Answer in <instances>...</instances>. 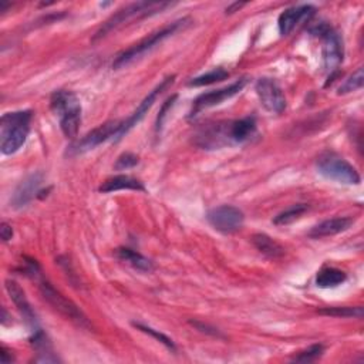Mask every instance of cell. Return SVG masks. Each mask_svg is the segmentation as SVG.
<instances>
[{
	"mask_svg": "<svg viewBox=\"0 0 364 364\" xmlns=\"http://www.w3.org/2000/svg\"><path fill=\"white\" fill-rule=\"evenodd\" d=\"M31 118V110L4 114L0 120V148L5 155H12L24 146L30 132Z\"/></svg>",
	"mask_w": 364,
	"mask_h": 364,
	"instance_id": "cell-1",
	"label": "cell"
},
{
	"mask_svg": "<svg viewBox=\"0 0 364 364\" xmlns=\"http://www.w3.org/2000/svg\"><path fill=\"white\" fill-rule=\"evenodd\" d=\"M188 24H190V19L184 18V19H179L176 22H172V23L164 26L162 29L155 30L154 33L141 38L139 43L132 44L131 48H128L127 50L121 52L113 62V69L120 70V69H124L125 66L131 64L132 62L139 60L140 57H143L144 55L151 52L154 48H157V46L161 44L165 38L174 36L178 30L187 27Z\"/></svg>",
	"mask_w": 364,
	"mask_h": 364,
	"instance_id": "cell-2",
	"label": "cell"
},
{
	"mask_svg": "<svg viewBox=\"0 0 364 364\" xmlns=\"http://www.w3.org/2000/svg\"><path fill=\"white\" fill-rule=\"evenodd\" d=\"M50 107L59 117L60 128L67 139H76L81 124V104L73 91L59 90L50 99Z\"/></svg>",
	"mask_w": 364,
	"mask_h": 364,
	"instance_id": "cell-3",
	"label": "cell"
},
{
	"mask_svg": "<svg viewBox=\"0 0 364 364\" xmlns=\"http://www.w3.org/2000/svg\"><path fill=\"white\" fill-rule=\"evenodd\" d=\"M171 6L172 5L168 2H136V4L127 5L103 23V26L94 34L93 41L106 37L113 30L118 29L120 26H122L124 23H127L128 20H131L134 18H147L150 15L162 12L164 9L171 8Z\"/></svg>",
	"mask_w": 364,
	"mask_h": 364,
	"instance_id": "cell-4",
	"label": "cell"
},
{
	"mask_svg": "<svg viewBox=\"0 0 364 364\" xmlns=\"http://www.w3.org/2000/svg\"><path fill=\"white\" fill-rule=\"evenodd\" d=\"M316 167H317L318 174L323 175L328 179L339 182V184L358 186L361 181L357 169L350 162H347L344 158H342L333 153L322 154L317 158Z\"/></svg>",
	"mask_w": 364,
	"mask_h": 364,
	"instance_id": "cell-5",
	"label": "cell"
},
{
	"mask_svg": "<svg viewBox=\"0 0 364 364\" xmlns=\"http://www.w3.org/2000/svg\"><path fill=\"white\" fill-rule=\"evenodd\" d=\"M40 293H41L43 299L48 302L56 312H59L63 317H66L67 321L73 322L74 325H77L78 328H83V329L91 328L87 316L80 310V307L77 304H74L70 299L63 296L56 288H53V285H50L46 281H41Z\"/></svg>",
	"mask_w": 364,
	"mask_h": 364,
	"instance_id": "cell-6",
	"label": "cell"
},
{
	"mask_svg": "<svg viewBox=\"0 0 364 364\" xmlns=\"http://www.w3.org/2000/svg\"><path fill=\"white\" fill-rule=\"evenodd\" d=\"M312 34L318 36L323 40L322 48V57H323V67L332 76L337 73L340 63L343 62V41L340 34L335 31L329 24L321 23L318 26L310 30Z\"/></svg>",
	"mask_w": 364,
	"mask_h": 364,
	"instance_id": "cell-7",
	"label": "cell"
},
{
	"mask_svg": "<svg viewBox=\"0 0 364 364\" xmlns=\"http://www.w3.org/2000/svg\"><path fill=\"white\" fill-rule=\"evenodd\" d=\"M206 219L218 232L234 234L242 227L245 222V215L239 208L234 205H220L212 208L206 214Z\"/></svg>",
	"mask_w": 364,
	"mask_h": 364,
	"instance_id": "cell-8",
	"label": "cell"
},
{
	"mask_svg": "<svg viewBox=\"0 0 364 364\" xmlns=\"http://www.w3.org/2000/svg\"><path fill=\"white\" fill-rule=\"evenodd\" d=\"M246 84H248V78L242 77V78L237 80L235 83L226 85L223 88L212 90V91H208V93H205V94H201L192 104L191 117H195V115H198L201 111H204L206 108L219 106L223 102L235 97L237 94H239L241 91L245 88Z\"/></svg>",
	"mask_w": 364,
	"mask_h": 364,
	"instance_id": "cell-9",
	"label": "cell"
},
{
	"mask_svg": "<svg viewBox=\"0 0 364 364\" xmlns=\"http://www.w3.org/2000/svg\"><path fill=\"white\" fill-rule=\"evenodd\" d=\"M256 94L259 97V102L262 107L272 113V114H281L286 108V99L281 85L273 80L267 77H262L256 81L255 85Z\"/></svg>",
	"mask_w": 364,
	"mask_h": 364,
	"instance_id": "cell-10",
	"label": "cell"
},
{
	"mask_svg": "<svg viewBox=\"0 0 364 364\" xmlns=\"http://www.w3.org/2000/svg\"><path fill=\"white\" fill-rule=\"evenodd\" d=\"M122 121H108L102 124L100 127L94 128L93 131H90L87 135H84L80 141H77L73 147H71V154L78 155V154H84L87 151H91L97 148L99 146H102L103 143L108 141V140H115V135L121 127Z\"/></svg>",
	"mask_w": 364,
	"mask_h": 364,
	"instance_id": "cell-11",
	"label": "cell"
},
{
	"mask_svg": "<svg viewBox=\"0 0 364 364\" xmlns=\"http://www.w3.org/2000/svg\"><path fill=\"white\" fill-rule=\"evenodd\" d=\"M174 80H175V76H168V77H165V78L151 91V93L143 100V103L139 106V108H136L125 121L121 122V127H120V130H118V132H117V135H115V141L121 140L125 134H128L136 124H139V122L144 118V115L148 113V110H150V108L153 107V104L155 103L157 97L162 93V91H165L169 85L174 84Z\"/></svg>",
	"mask_w": 364,
	"mask_h": 364,
	"instance_id": "cell-12",
	"label": "cell"
},
{
	"mask_svg": "<svg viewBox=\"0 0 364 364\" xmlns=\"http://www.w3.org/2000/svg\"><path fill=\"white\" fill-rule=\"evenodd\" d=\"M41 182H43L41 172H34L26 176L15 190V194L10 200V205L16 209H22L26 205H29V202L40 192Z\"/></svg>",
	"mask_w": 364,
	"mask_h": 364,
	"instance_id": "cell-13",
	"label": "cell"
},
{
	"mask_svg": "<svg viewBox=\"0 0 364 364\" xmlns=\"http://www.w3.org/2000/svg\"><path fill=\"white\" fill-rule=\"evenodd\" d=\"M314 13L316 8L312 5H300L286 9L281 13L278 20L281 36L290 34L296 29V26H299L303 20H309Z\"/></svg>",
	"mask_w": 364,
	"mask_h": 364,
	"instance_id": "cell-14",
	"label": "cell"
},
{
	"mask_svg": "<svg viewBox=\"0 0 364 364\" xmlns=\"http://www.w3.org/2000/svg\"><path fill=\"white\" fill-rule=\"evenodd\" d=\"M5 286H6V290L10 296V299L13 300L15 306L18 307V310L20 312V314L23 316V318L26 321V323L33 329L31 332L37 330L38 326H37V317H36V313L34 310L31 309L27 298H26V293L24 290L15 282V281H6L5 282Z\"/></svg>",
	"mask_w": 364,
	"mask_h": 364,
	"instance_id": "cell-15",
	"label": "cell"
},
{
	"mask_svg": "<svg viewBox=\"0 0 364 364\" xmlns=\"http://www.w3.org/2000/svg\"><path fill=\"white\" fill-rule=\"evenodd\" d=\"M353 223H354V219L350 216L330 218V219H326L321 223H317L316 226H313L309 232V237L313 239L333 237V235L347 231Z\"/></svg>",
	"mask_w": 364,
	"mask_h": 364,
	"instance_id": "cell-16",
	"label": "cell"
},
{
	"mask_svg": "<svg viewBox=\"0 0 364 364\" xmlns=\"http://www.w3.org/2000/svg\"><path fill=\"white\" fill-rule=\"evenodd\" d=\"M227 130H230L231 144H244L255 135L256 120H255V117H245L241 120L230 121Z\"/></svg>",
	"mask_w": 364,
	"mask_h": 364,
	"instance_id": "cell-17",
	"label": "cell"
},
{
	"mask_svg": "<svg viewBox=\"0 0 364 364\" xmlns=\"http://www.w3.org/2000/svg\"><path fill=\"white\" fill-rule=\"evenodd\" d=\"M121 190H131V191H146V187L140 179H136L130 175H115L108 179H106L102 187L99 188L103 194H110Z\"/></svg>",
	"mask_w": 364,
	"mask_h": 364,
	"instance_id": "cell-18",
	"label": "cell"
},
{
	"mask_svg": "<svg viewBox=\"0 0 364 364\" xmlns=\"http://www.w3.org/2000/svg\"><path fill=\"white\" fill-rule=\"evenodd\" d=\"M253 246L269 259H279L285 255V248L266 234H255L252 237Z\"/></svg>",
	"mask_w": 364,
	"mask_h": 364,
	"instance_id": "cell-19",
	"label": "cell"
},
{
	"mask_svg": "<svg viewBox=\"0 0 364 364\" xmlns=\"http://www.w3.org/2000/svg\"><path fill=\"white\" fill-rule=\"evenodd\" d=\"M115 255L121 262L132 266L134 269L140 270V272H151L154 269V265L148 258H146L144 255L135 252L130 248H118L115 251Z\"/></svg>",
	"mask_w": 364,
	"mask_h": 364,
	"instance_id": "cell-20",
	"label": "cell"
},
{
	"mask_svg": "<svg viewBox=\"0 0 364 364\" xmlns=\"http://www.w3.org/2000/svg\"><path fill=\"white\" fill-rule=\"evenodd\" d=\"M347 279V275L336 267H323L316 276V285L317 288L329 289V288H337L342 284H344Z\"/></svg>",
	"mask_w": 364,
	"mask_h": 364,
	"instance_id": "cell-21",
	"label": "cell"
},
{
	"mask_svg": "<svg viewBox=\"0 0 364 364\" xmlns=\"http://www.w3.org/2000/svg\"><path fill=\"white\" fill-rule=\"evenodd\" d=\"M307 211H309V206L306 204L293 205V206L282 211L281 214H278L275 218H273V223H275L276 226L289 225V223L298 220L300 216H303Z\"/></svg>",
	"mask_w": 364,
	"mask_h": 364,
	"instance_id": "cell-22",
	"label": "cell"
},
{
	"mask_svg": "<svg viewBox=\"0 0 364 364\" xmlns=\"http://www.w3.org/2000/svg\"><path fill=\"white\" fill-rule=\"evenodd\" d=\"M230 77V73H227L225 69L222 67H218L215 70H211L202 76H198L195 78H192L188 85L191 87H204V85H209V84H214V83H219L225 78Z\"/></svg>",
	"mask_w": 364,
	"mask_h": 364,
	"instance_id": "cell-23",
	"label": "cell"
},
{
	"mask_svg": "<svg viewBox=\"0 0 364 364\" xmlns=\"http://www.w3.org/2000/svg\"><path fill=\"white\" fill-rule=\"evenodd\" d=\"M321 314L325 316H332V317H342V318H347V317H357L361 318L363 317V307L361 306H337V307H325L318 310Z\"/></svg>",
	"mask_w": 364,
	"mask_h": 364,
	"instance_id": "cell-24",
	"label": "cell"
},
{
	"mask_svg": "<svg viewBox=\"0 0 364 364\" xmlns=\"http://www.w3.org/2000/svg\"><path fill=\"white\" fill-rule=\"evenodd\" d=\"M364 83V74H363V67H358L347 80H344V83L339 87L337 94L344 96L349 93H353V91H357L363 87Z\"/></svg>",
	"mask_w": 364,
	"mask_h": 364,
	"instance_id": "cell-25",
	"label": "cell"
},
{
	"mask_svg": "<svg viewBox=\"0 0 364 364\" xmlns=\"http://www.w3.org/2000/svg\"><path fill=\"white\" fill-rule=\"evenodd\" d=\"M325 353V346L323 344H313L306 350H302L299 354H296L292 360L299 361V363H310L317 360L318 357H322Z\"/></svg>",
	"mask_w": 364,
	"mask_h": 364,
	"instance_id": "cell-26",
	"label": "cell"
},
{
	"mask_svg": "<svg viewBox=\"0 0 364 364\" xmlns=\"http://www.w3.org/2000/svg\"><path fill=\"white\" fill-rule=\"evenodd\" d=\"M132 325H134L136 329H139V330H141V332H144V333L153 336L154 339H157V340H158L160 343H162L165 347H168V349H171V350H175V344H174V342H172L168 336L160 333L158 330H155V329H153V328H150V326H144V325H141V323H132Z\"/></svg>",
	"mask_w": 364,
	"mask_h": 364,
	"instance_id": "cell-27",
	"label": "cell"
},
{
	"mask_svg": "<svg viewBox=\"0 0 364 364\" xmlns=\"http://www.w3.org/2000/svg\"><path fill=\"white\" fill-rule=\"evenodd\" d=\"M136 164H139V157L131 154V153H124V154H121V155L117 158V162H115L114 168H115L117 171H122V169L132 168V167H135Z\"/></svg>",
	"mask_w": 364,
	"mask_h": 364,
	"instance_id": "cell-28",
	"label": "cell"
},
{
	"mask_svg": "<svg viewBox=\"0 0 364 364\" xmlns=\"http://www.w3.org/2000/svg\"><path fill=\"white\" fill-rule=\"evenodd\" d=\"M175 100H176V96H172V97L167 99L165 103H164V106L161 107L160 114H158V118H157V122H155V130H157V132L161 131V128H162V122H164V118L167 117V113L169 111V108L174 106Z\"/></svg>",
	"mask_w": 364,
	"mask_h": 364,
	"instance_id": "cell-29",
	"label": "cell"
},
{
	"mask_svg": "<svg viewBox=\"0 0 364 364\" xmlns=\"http://www.w3.org/2000/svg\"><path fill=\"white\" fill-rule=\"evenodd\" d=\"M0 237H2L4 242H8V241L12 239L13 230H12V226L8 222L0 223Z\"/></svg>",
	"mask_w": 364,
	"mask_h": 364,
	"instance_id": "cell-30",
	"label": "cell"
},
{
	"mask_svg": "<svg viewBox=\"0 0 364 364\" xmlns=\"http://www.w3.org/2000/svg\"><path fill=\"white\" fill-rule=\"evenodd\" d=\"M191 325L195 326L198 330H201L204 333H208V335H212V336H219V332L215 328H209L208 325H204V323H200V322H191Z\"/></svg>",
	"mask_w": 364,
	"mask_h": 364,
	"instance_id": "cell-31",
	"label": "cell"
},
{
	"mask_svg": "<svg viewBox=\"0 0 364 364\" xmlns=\"http://www.w3.org/2000/svg\"><path fill=\"white\" fill-rule=\"evenodd\" d=\"M0 356H2V363L4 364H9V363H12L15 358H13V354L10 353V350L8 349V347H5V346H2V349H0Z\"/></svg>",
	"mask_w": 364,
	"mask_h": 364,
	"instance_id": "cell-32",
	"label": "cell"
},
{
	"mask_svg": "<svg viewBox=\"0 0 364 364\" xmlns=\"http://www.w3.org/2000/svg\"><path fill=\"white\" fill-rule=\"evenodd\" d=\"M245 4H232L231 6L226 8V15H232L235 12H238L241 8H244Z\"/></svg>",
	"mask_w": 364,
	"mask_h": 364,
	"instance_id": "cell-33",
	"label": "cell"
}]
</instances>
